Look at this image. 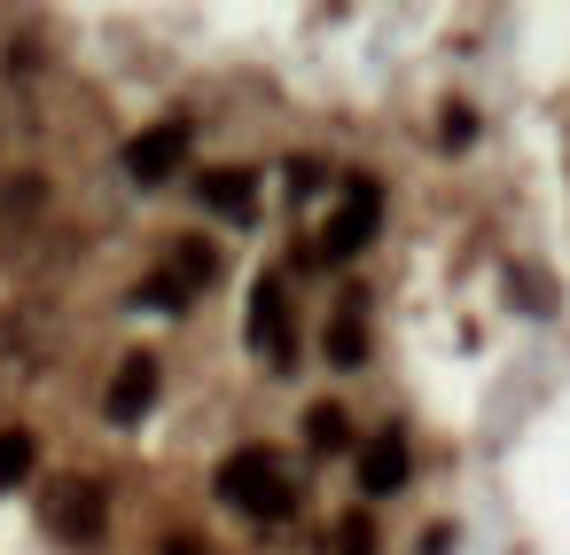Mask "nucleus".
<instances>
[{
  "label": "nucleus",
  "mask_w": 570,
  "mask_h": 555,
  "mask_svg": "<svg viewBox=\"0 0 570 555\" xmlns=\"http://www.w3.org/2000/svg\"><path fill=\"white\" fill-rule=\"evenodd\" d=\"M219 500L227 508H243V516H266V524H289L297 516V485L282 477V461H274V446H235L227 461H219Z\"/></svg>",
  "instance_id": "1"
},
{
  "label": "nucleus",
  "mask_w": 570,
  "mask_h": 555,
  "mask_svg": "<svg viewBox=\"0 0 570 555\" xmlns=\"http://www.w3.org/2000/svg\"><path fill=\"white\" fill-rule=\"evenodd\" d=\"M375 227H383V188L367 181V173H352L344 181V196H336V212H328V227H321V259H360L367 243H375Z\"/></svg>",
  "instance_id": "2"
},
{
  "label": "nucleus",
  "mask_w": 570,
  "mask_h": 555,
  "mask_svg": "<svg viewBox=\"0 0 570 555\" xmlns=\"http://www.w3.org/2000/svg\"><path fill=\"white\" fill-rule=\"evenodd\" d=\"M40 524H48L63 547H95V539H102V524H110V500H102V485H95V477H56V485H48V500H40Z\"/></svg>",
  "instance_id": "3"
},
{
  "label": "nucleus",
  "mask_w": 570,
  "mask_h": 555,
  "mask_svg": "<svg viewBox=\"0 0 570 555\" xmlns=\"http://www.w3.org/2000/svg\"><path fill=\"white\" fill-rule=\"evenodd\" d=\"M250 352H266L282 376L297 368V329H289V290H282V274H258V290H250Z\"/></svg>",
  "instance_id": "4"
},
{
  "label": "nucleus",
  "mask_w": 570,
  "mask_h": 555,
  "mask_svg": "<svg viewBox=\"0 0 570 555\" xmlns=\"http://www.w3.org/2000/svg\"><path fill=\"white\" fill-rule=\"evenodd\" d=\"M188 118H165V126H149V134H134L126 142V173L141 181V188H157V181H173L180 165H188Z\"/></svg>",
  "instance_id": "5"
},
{
  "label": "nucleus",
  "mask_w": 570,
  "mask_h": 555,
  "mask_svg": "<svg viewBox=\"0 0 570 555\" xmlns=\"http://www.w3.org/2000/svg\"><path fill=\"white\" fill-rule=\"evenodd\" d=\"M149 399H157V352H126L118 376H110V391H102V415L110 422H141Z\"/></svg>",
  "instance_id": "6"
},
{
  "label": "nucleus",
  "mask_w": 570,
  "mask_h": 555,
  "mask_svg": "<svg viewBox=\"0 0 570 555\" xmlns=\"http://www.w3.org/2000/svg\"><path fill=\"white\" fill-rule=\"evenodd\" d=\"M196 196H204V212H219V220H250V212H258V181H250L243 165L204 173V181H196Z\"/></svg>",
  "instance_id": "7"
},
{
  "label": "nucleus",
  "mask_w": 570,
  "mask_h": 555,
  "mask_svg": "<svg viewBox=\"0 0 570 555\" xmlns=\"http://www.w3.org/2000/svg\"><path fill=\"white\" fill-rule=\"evenodd\" d=\"M328 368H367V305H360V290L336 305V321H328Z\"/></svg>",
  "instance_id": "8"
},
{
  "label": "nucleus",
  "mask_w": 570,
  "mask_h": 555,
  "mask_svg": "<svg viewBox=\"0 0 570 555\" xmlns=\"http://www.w3.org/2000/svg\"><path fill=\"white\" fill-rule=\"evenodd\" d=\"M360 485H367L375 500L406 493V446H399V438H375V446H360Z\"/></svg>",
  "instance_id": "9"
},
{
  "label": "nucleus",
  "mask_w": 570,
  "mask_h": 555,
  "mask_svg": "<svg viewBox=\"0 0 570 555\" xmlns=\"http://www.w3.org/2000/svg\"><path fill=\"white\" fill-rule=\"evenodd\" d=\"M305 446H313V454H344V446H352V415L328 407V399L305 407Z\"/></svg>",
  "instance_id": "10"
},
{
  "label": "nucleus",
  "mask_w": 570,
  "mask_h": 555,
  "mask_svg": "<svg viewBox=\"0 0 570 555\" xmlns=\"http://www.w3.org/2000/svg\"><path fill=\"white\" fill-rule=\"evenodd\" d=\"M32 461H40L32 430H0V493H9V485H24V477H32Z\"/></svg>",
  "instance_id": "11"
},
{
  "label": "nucleus",
  "mask_w": 570,
  "mask_h": 555,
  "mask_svg": "<svg viewBox=\"0 0 570 555\" xmlns=\"http://www.w3.org/2000/svg\"><path fill=\"white\" fill-rule=\"evenodd\" d=\"M438 134H445V149H469V142H476V118H469V110H461V103H453V110H445V126H438Z\"/></svg>",
  "instance_id": "12"
},
{
  "label": "nucleus",
  "mask_w": 570,
  "mask_h": 555,
  "mask_svg": "<svg viewBox=\"0 0 570 555\" xmlns=\"http://www.w3.org/2000/svg\"><path fill=\"white\" fill-rule=\"evenodd\" d=\"M336 555H375V532H367V524L352 516V524H344V547H336Z\"/></svg>",
  "instance_id": "13"
},
{
  "label": "nucleus",
  "mask_w": 570,
  "mask_h": 555,
  "mask_svg": "<svg viewBox=\"0 0 570 555\" xmlns=\"http://www.w3.org/2000/svg\"><path fill=\"white\" fill-rule=\"evenodd\" d=\"M289 188H297V196H313V188H321V165H313V157H297V165H289Z\"/></svg>",
  "instance_id": "14"
},
{
  "label": "nucleus",
  "mask_w": 570,
  "mask_h": 555,
  "mask_svg": "<svg viewBox=\"0 0 570 555\" xmlns=\"http://www.w3.org/2000/svg\"><path fill=\"white\" fill-rule=\"evenodd\" d=\"M422 555H453V532H445V524H438V532H430V539H422Z\"/></svg>",
  "instance_id": "15"
},
{
  "label": "nucleus",
  "mask_w": 570,
  "mask_h": 555,
  "mask_svg": "<svg viewBox=\"0 0 570 555\" xmlns=\"http://www.w3.org/2000/svg\"><path fill=\"white\" fill-rule=\"evenodd\" d=\"M165 555H204V547H196L188 532H173V539H165Z\"/></svg>",
  "instance_id": "16"
}]
</instances>
